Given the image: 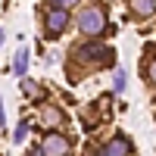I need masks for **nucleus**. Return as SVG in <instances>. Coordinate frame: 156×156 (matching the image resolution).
Segmentation results:
<instances>
[{
    "label": "nucleus",
    "instance_id": "1a4fd4ad",
    "mask_svg": "<svg viewBox=\"0 0 156 156\" xmlns=\"http://www.w3.org/2000/svg\"><path fill=\"white\" fill-rule=\"evenodd\" d=\"M125 69H115V81H112V87H115V94H122V90H125Z\"/></svg>",
    "mask_w": 156,
    "mask_h": 156
},
{
    "label": "nucleus",
    "instance_id": "39448f33",
    "mask_svg": "<svg viewBox=\"0 0 156 156\" xmlns=\"http://www.w3.org/2000/svg\"><path fill=\"white\" fill-rule=\"evenodd\" d=\"M106 53H109V50L100 47V44H84V47H78V56H81V59H90V62H106Z\"/></svg>",
    "mask_w": 156,
    "mask_h": 156
},
{
    "label": "nucleus",
    "instance_id": "f257e3e1",
    "mask_svg": "<svg viewBox=\"0 0 156 156\" xmlns=\"http://www.w3.org/2000/svg\"><path fill=\"white\" fill-rule=\"evenodd\" d=\"M78 28H81L87 37H97L106 31V12H103L100 6H87L78 12Z\"/></svg>",
    "mask_w": 156,
    "mask_h": 156
},
{
    "label": "nucleus",
    "instance_id": "9d476101",
    "mask_svg": "<svg viewBox=\"0 0 156 156\" xmlns=\"http://www.w3.org/2000/svg\"><path fill=\"white\" fill-rule=\"evenodd\" d=\"M25 134H28V125L22 122V125L16 128V134H12V140H16V144H22V140H25Z\"/></svg>",
    "mask_w": 156,
    "mask_h": 156
},
{
    "label": "nucleus",
    "instance_id": "2eb2a0df",
    "mask_svg": "<svg viewBox=\"0 0 156 156\" xmlns=\"http://www.w3.org/2000/svg\"><path fill=\"white\" fill-rule=\"evenodd\" d=\"M0 44H3V31H0Z\"/></svg>",
    "mask_w": 156,
    "mask_h": 156
},
{
    "label": "nucleus",
    "instance_id": "4468645a",
    "mask_svg": "<svg viewBox=\"0 0 156 156\" xmlns=\"http://www.w3.org/2000/svg\"><path fill=\"white\" fill-rule=\"evenodd\" d=\"M0 125H6V112H3V103H0Z\"/></svg>",
    "mask_w": 156,
    "mask_h": 156
},
{
    "label": "nucleus",
    "instance_id": "9b49d317",
    "mask_svg": "<svg viewBox=\"0 0 156 156\" xmlns=\"http://www.w3.org/2000/svg\"><path fill=\"white\" fill-rule=\"evenodd\" d=\"M22 90H25V94H28V97H34V94H37V87H34V81H22Z\"/></svg>",
    "mask_w": 156,
    "mask_h": 156
},
{
    "label": "nucleus",
    "instance_id": "6e6552de",
    "mask_svg": "<svg viewBox=\"0 0 156 156\" xmlns=\"http://www.w3.org/2000/svg\"><path fill=\"white\" fill-rule=\"evenodd\" d=\"M59 119H62V112H59L56 106H47V109H44V122H47V125H56Z\"/></svg>",
    "mask_w": 156,
    "mask_h": 156
},
{
    "label": "nucleus",
    "instance_id": "423d86ee",
    "mask_svg": "<svg viewBox=\"0 0 156 156\" xmlns=\"http://www.w3.org/2000/svg\"><path fill=\"white\" fill-rule=\"evenodd\" d=\"M131 9H134V16L147 19V16L156 12V3H153V0H131Z\"/></svg>",
    "mask_w": 156,
    "mask_h": 156
},
{
    "label": "nucleus",
    "instance_id": "f03ea898",
    "mask_svg": "<svg viewBox=\"0 0 156 156\" xmlns=\"http://www.w3.org/2000/svg\"><path fill=\"white\" fill-rule=\"evenodd\" d=\"M41 156H69V140L59 131H50L41 144Z\"/></svg>",
    "mask_w": 156,
    "mask_h": 156
},
{
    "label": "nucleus",
    "instance_id": "ddd939ff",
    "mask_svg": "<svg viewBox=\"0 0 156 156\" xmlns=\"http://www.w3.org/2000/svg\"><path fill=\"white\" fill-rule=\"evenodd\" d=\"M53 3H56V6H62V9H66V6H72V3H78V0H53Z\"/></svg>",
    "mask_w": 156,
    "mask_h": 156
},
{
    "label": "nucleus",
    "instance_id": "0eeeda50",
    "mask_svg": "<svg viewBox=\"0 0 156 156\" xmlns=\"http://www.w3.org/2000/svg\"><path fill=\"white\" fill-rule=\"evenodd\" d=\"M25 69H28V50H19L16 59H12V72H16V75H25Z\"/></svg>",
    "mask_w": 156,
    "mask_h": 156
},
{
    "label": "nucleus",
    "instance_id": "7ed1b4c3",
    "mask_svg": "<svg viewBox=\"0 0 156 156\" xmlns=\"http://www.w3.org/2000/svg\"><path fill=\"white\" fill-rule=\"evenodd\" d=\"M66 22H69V16H66L62 6H53V9L47 12V31L50 34H59L62 28H66Z\"/></svg>",
    "mask_w": 156,
    "mask_h": 156
},
{
    "label": "nucleus",
    "instance_id": "20e7f679",
    "mask_svg": "<svg viewBox=\"0 0 156 156\" xmlns=\"http://www.w3.org/2000/svg\"><path fill=\"white\" fill-rule=\"evenodd\" d=\"M131 153V144H128V137H112L106 147L100 150V156H128Z\"/></svg>",
    "mask_w": 156,
    "mask_h": 156
},
{
    "label": "nucleus",
    "instance_id": "f8f14e48",
    "mask_svg": "<svg viewBox=\"0 0 156 156\" xmlns=\"http://www.w3.org/2000/svg\"><path fill=\"white\" fill-rule=\"evenodd\" d=\"M147 75H150V81H153V84H156V59H153V62H150V69H147Z\"/></svg>",
    "mask_w": 156,
    "mask_h": 156
}]
</instances>
